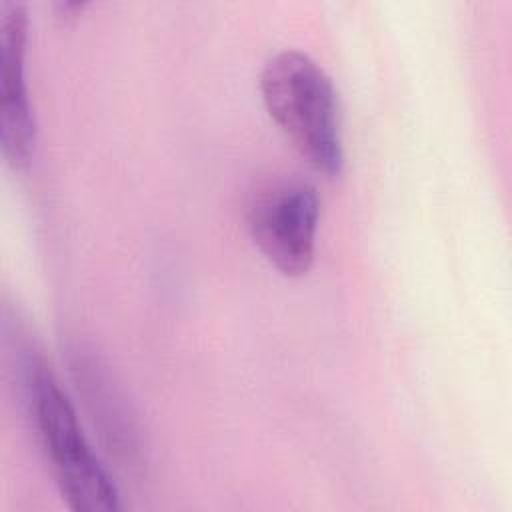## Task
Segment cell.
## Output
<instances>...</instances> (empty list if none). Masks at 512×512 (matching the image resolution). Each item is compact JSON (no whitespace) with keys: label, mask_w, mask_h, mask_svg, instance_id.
<instances>
[{"label":"cell","mask_w":512,"mask_h":512,"mask_svg":"<svg viewBox=\"0 0 512 512\" xmlns=\"http://www.w3.org/2000/svg\"><path fill=\"white\" fill-rule=\"evenodd\" d=\"M262 102L298 154L318 172L338 176L344 146L336 90L326 70L306 52L280 50L260 72Z\"/></svg>","instance_id":"obj_1"},{"label":"cell","mask_w":512,"mask_h":512,"mask_svg":"<svg viewBox=\"0 0 512 512\" xmlns=\"http://www.w3.org/2000/svg\"><path fill=\"white\" fill-rule=\"evenodd\" d=\"M320 198L300 178H276L252 194L248 230L264 258L284 276L310 270L316 252Z\"/></svg>","instance_id":"obj_3"},{"label":"cell","mask_w":512,"mask_h":512,"mask_svg":"<svg viewBox=\"0 0 512 512\" xmlns=\"http://www.w3.org/2000/svg\"><path fill=\"white\" fill-rule=\"evenodd\" d=\"M28 14L20 0L0 2V148L6 164L24 168L36 146V120L26 84Z\"/></svg>","instance_id":"obj_4"},{"label":"cell","mask_w":512,"mask_h":512,"mask_svg":"<svg viewBox=\"0 0 512 512\" xmlns=\"http://www.w3.org/2000/svg\"><path fill=\"white\" fill-rule=\"evenodd\" d=\"M26 402L68 506L78 512H116L120 494L86 440L76 410L54 374L38 358L24 362Z\"/></svg>","instance_id":"obj_2"}]
</instances>
